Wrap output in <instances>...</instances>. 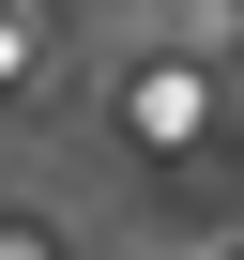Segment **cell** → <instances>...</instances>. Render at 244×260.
<instances>
[{"mask_svg":"<svg viewBox=\"0 0 244 260\" xmlns=\"http://www.w3.org/2000/svg\"><path fill=\"white\" fill-rule=\"evenodd\" d=\"M122 122H138V138L168 153V138H198V122H214V77H198V61H153L138 92H122Z\"/></svg>","mask_w":244,"mask_h":260,"instance_id":"6da1fadb","label":"cell"}]
</instances>
